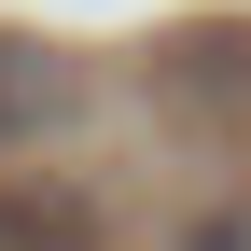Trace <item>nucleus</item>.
<instances>
[{"label": "nucleus", "mask_w": 251, "mask_h": 251, "mask_svg": "<svg viewBox=\"0 0 251 251\" xmlns=\"http://www.w3.org/2000/svg\"><path fill=\"white\" fill-rule=\"evenodd\" d=\"M181 251H251V209H196V224H181Z\"/></svg>", "instance_id": "f257e3e1"}]
</instances>
